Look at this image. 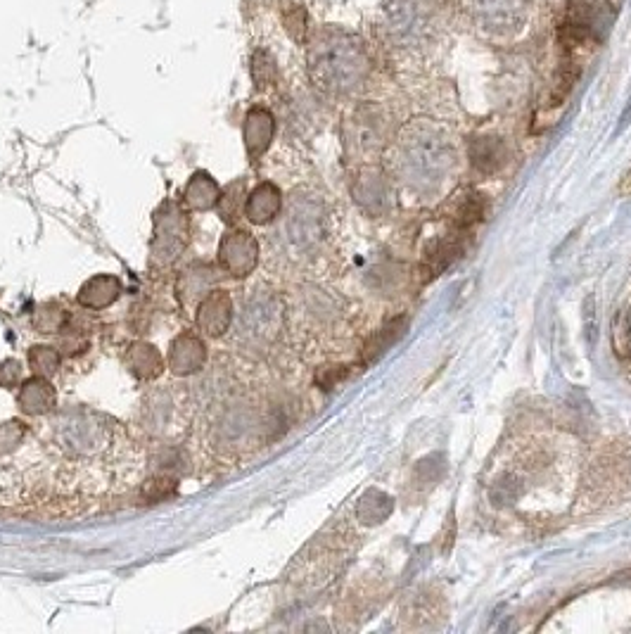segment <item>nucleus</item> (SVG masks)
Instances as JSON below:
<instances>
[{
	"instance_id": "nucleus-18",
	"label": "nucleus",
	"mask_w": 631,
	"mask_h": 634,
	"mask_svg": "<svg viewBox=\"0 0 631 634\" xmlns=\"http://www.w3.org/2000/svg\"><path fill=\"white\" fill-rule=\"evenodd\" d=\"M219 198V183H216L207 171H195V174L190 176L186 190H183V207H186L188 212H207V209H216Z\"/></svg>"
},
{
	"instance_id": "nucleus-15",
	"label": "nucleus",
	"mask_w": 631,
	"mask_h": 634,
	"mask_svg": "<svg viewBox=\"0 0 631 634\" xmlns=\"http://www.w3.org/2000/svg\"><path fill=\"white\" fill-rule=\"evenodd\" d=\"M273 131H276V122H273V114L264 107H252L245 117V126H242V138H245L247 155L252 162H257L273 141Z\"/></svg>"
},
{
	"instance_id": "nucleus-19",
	"label": "nucleus",
	"mask_w": 631,
	"mask_h": 634,
	"mask_svg": "<svg viewBox=\"0 0 631 634\" xmlns=\"http://www.w3.org/2000/svg\"><path fill=\"white\" fill-rule=\"evenodd\" d=\"M126 366L138 380H155L164 373V357L157 352L155 345L136 342L126 352Z\"/></svg>"
},
{
	"instance_id": "nucleus-11",
	"label": "nucleus",
	"mask_w": 631,
	"mask_h": 634,
	"mask_svg": "<svg viewBox=\"0 0 631 634\" xmlns=\"http://www.w3.org/2000/svg\"><path fill=\"white\" fill-rule=\"evenodd\" d=\"M233 297L226 293V290L214 288L205 300L197 304V314H195V326L205 338L219 340L231 331L233 323Z\"/></svg>"
},
{
	"instance_id": "nucleus-9",
	"label": "nucleus",
	"mask_w": 631,
	"mask_h": 634,
	"mask_svg": "<svg viewBox=\"0 0 631 634\" xmlns=\"http://www.w3.org/2000/svg\"><path fill=\"white\" fill-rule=\"evenodd\" d=\"M477 27L494 38H508L525 27L529 0H468Z\"/></svg>"
},
{
	"instance_id": "nucleus-5",
	"label": "nucleus",
	"mask_w": 631,
	"mask_h": 634,
	"mask_svg": "<svg viewBox=\"0 0 631 634\" xmlns=\"http://www.w3.org/2000/svg\"><path fill=\"white\" fill-rule=\"evenodd\" d=\"M190 243V219L186 207L164 200L152 214L150 269L167 271L181 259Z\"/></svg>"
},
{
	"instance_id": "nucleus-14",
	"label": "nucleus",
	"mask_w": 631,
	"mask_h": 634,
	"mask_svg": "<svg viewBox=\"0 0 631 634\" xmlns=\"http://www.w3.org/2000/svg\"><path fill=\"white\" fill-rule=\"evenodd\" d=\"M17 404H19V411L27 416L38 418V416L50 414V411H55L57 407V395H55L53 383L43 376L24 380V383L19 385Z\"/></svg>"
},
{
	"instance_id": "nucleus-25",
	"label": "nucleus",
	"mask_w": 631,
	"mask_h": 634,
	"mask_svg": "<svg viewBox=\"0 0 631 634\" xmlns=\"http://www.w3.org/2000/svg\"><path fill=\"white\" fill-rule=\"evenodd\" d=\"M252 74H254V84H257V88H266L273 79H276V65H273L269 53H264V50L254 53Z\"/></svg>"
},
{
	"instance_id": "nucleus-3",
	"label": "nucleus",
	"mask_w": 631,
	"mask_h": 634,
	"mask_svg": "<svg viewBox=\"0 0 631 634\" xmlns=\"http://www.w3.org/2000/svg\"><path fill=\"white\" fill-rule=\"evenodd\" d=\"M283 328V304L271 290L252 288L240 295L231 323V345L242 352H264Z\"/></svg>"
},
{
	"instance_id": "nucleus-20",
	"label": "nucleus",
	"mask_w": 631,
	"mask_h": 634,
	"mask_svg": "<svg viewBox=\"0 0 631 634\" xmlns=\"http://www.w3.org/2000/svg\"><path fill=\"white\" fill-rule=\"evenodd\" d=\"M245 181H233L226 190H221V198L216 202V212L226 226H235L245 217Z\"/></svg>"
},
{
	"instance_id": "nucleus-8",
	"label": "nucleus",
	"mask_w": 631,
	"mask_h": 634,
	"mask_svg": "<svg viewBox=\"0 0 631 634\" xmlns=\"http://www.w3.org/2000/svg\"><path fill=\"white\" fill-rule=\"evenodd\" d=\"M435 10L427 0H397L387 15V31L399 46H420L432 38Z\"/></svg>"
},
{
	"instance_id": "nucleus-27",
	"label": "nucleus",
	"mask_w": 631,
	"mask_h": 634,
	"mask_svg": "<svg viewBox=\"0 0 631 634\" xmlns=\"http://www.w3.org/2000/svg\"><path fill=\"white\" fill-rule=\"evenodd\" d=\"M620 190H622V193H631V171L627 174V179L622 181V188H620Z\"/></svg>"
},
{
	"instance_id": "nucleus-7",
	"label": "nucleus",
	"mask_w": 631,
	"mask_h": 634,
	"mask_svg": "<svg viewBox=\"0 0 631 634\" xmlns=\"http://www.w3.org/2000/svg\"><path fill=\"white\" fill-rule=\"evenodd\" d=\"M610 24H613V8L605 0H575L567 8L560 38H563L565 46L577 50L603 41Z\"/></svg>"
},
{
	"instance_id": "nucleus-12",
	"label": "nucleus",
	"mask_w": 631,
	"mask_h": 634,
	"mask_svg": "<svg viewBox=\"0 0 631 634\" xmlns=\"http://www.w3.org/2000/svg\"><path fill=\"white\" fill-rule=\"evenodd\" d=\"M169 371L178 378L197 376L205 371L207 366V345L200 335L195 333H181L171 340L169 354H167Z\"/></svg>"
},
{
	"instance_id": "nucleus-17",
	"label": "nucleus",
	"mask_w": 631,
	"mask_h": 634,
	"mask_svg": "<svg viewBox=\"0 0 631 634\" xmlns=\"http://www.w3.org/2000/svg\"><path fill=\"white\" fill-rule=\"evenodd\" d=\"M121 295V281L117 276L112 274H103V276H93L81 285L79 295H76V302L81 307L93 309V312H100V309L110 307L119 300Z\"/></svg>"
},
{
	"instance_id": "nucleus-13",
	"label": "nucleus",
	"mask_w": 631,
	"mask_h": 634,
	"mask_svg": "<svg viewBox=\"0 0 631 634\" xmlns=\"http://www.w3.org/2000/svg\"><path fill=\"white\" fill-rule=\"evenodd\" d=\"M219 285V274L212 264L195 262L190 264L176 283V295L181 300L183 307H197L212 290Z\"/></svg>"
},
{
	"instance_id": "nucleus-21",
	"label": "nucleus",
	"mask_w": 631,
	"mask_h": 634,
	"mask_svg": "<svg viewBox=\"0 0 631 634\" xmlns=\"http://www.w3.org/2000/svg\"><path fill=\"white\" fill-rule=\"evenodd\" d=\"M29 366L34 371V376L50 378L60 371V352L55 347L36 345L29 350Z\"/></svg>"
},
{
	"instance_id": "nucleus-16",
	"label": "nucleus",
	"mask_w": 631,
	"mask_h": 634,
	"mask_svg": "<svg viewBox=\"0 0 631 634\" xmlns=\"http://www.w3.org/2000/svg\"><path fill=\"white\" fill-rule=\"evenodd\" d=\"M283 209V195L273 183H259L245 200V219L254 226H266L278 217Z\"/></svg>"
},
{
	"instance_id": "nucleus-4",
	"label": "nucleus",
	"mask_w": 631,
	"mask_h": 634,
	"mask_svg": "<svg viewBox=\"0 0 631 634\" xmlns=\"http://www.w3.org/2000/svg\"><path fill=\"white\" fill-rule=\"evenodd\" d=\"M401 169L416 181H435L451 164V145L439 126L413 122L399 138Z\"/></svg>"
},
{
	"instance_id": "nucleus-23",
	"label": "nucleus",
	"mask_w": 631,
	"mask_h": 634,
	"mask_svg": "<svg viewBox=\"0 0 631 634\" xmlns=\"http://www.w3.org/2000/svg\"><path fill=\"white\" fill-rule=\"evenodd\" d=\"M67 316L60 307H53V304H43L38 307V312L34 314V326L38 328V333H57L65 326Z\"/></svg>"
},
{
	"instance_id": "nucleus-26",
	"label": "nucleus",
	"mask_w": 631,
	"mask_h": 634,
	"mask_svg": "<svg viewBox=\"0 0 631 634\" xmlns=\"http://www.w3.org/2000/svg\"><path fill=\"white\" fill-rule=\"evenodd\" d=\"M24 369L17 359H5L0 361V388H17L22 383Z\"/></svg>"
},
{
	"instance_id": "nucleus-1",
	"label": "nucleus",
	"mask_w": 631,
	"mask_h": 634,
	"mask_svg": "<svg viewBox=\"0 0 631 634\" xmlns=\"http://www.w3.org/2000/svg\"><path fill=\"white\" fill-rule=\"evenodd\" d=\"M143 466V449L117 418L88 407L55 409L38 416L22 445L0 461V502H98L136 485Z\"/></svg>"
},
{
	"instance_id": "nucleus-24",
	"label": "nucleus",
	"mask_w": 631,
	"mask_h": 634,
	"mask_svg": "<svg viewBox=\"0 0 631 634\" xmlns=\"http://www.w3.org/2000/svg\"><path fill=\"white\" fill-rule=\"evenodd\" d=\"M404 328H406V323L401 321V319L390 323V326H387V328H382V331L373 338L371 345H368V354H371V359H375V357H378V354L390 350L394 342L399 340V335L404 333Z\"/></svg>"
},
{
	"instance_id": "nucleus-10",
	"label": "nucleus",
	"mask_w": 631,
	"mask_h": 634,
	"mask_svg": "<svg viewBox=\"0 0 631 634\" xmlns=\"http://www.w3.org/2000/svg\"><path fill=\"white\" fill-rule=\"evenodd\" d=\"M259 264V243L250 231H231L219 243V266L233 278L250 276Z\"/></svg>"
},
{
	"instance_id": "nucleus-2",
	"label": "nucleus",
	"mask_w": 631,
	"mask_h": 634,
	"mask_svg": "<svg viewBox=\"0 0 631 634\" xmlns=\"http://www.w3.org/2000/svg\"><path fill=\"white\" fill-rule=\"evenodd\" d=\"M371 72L366 48L359 38L344 31L325 29L314 38L309 50V74L314 84L328 95H349L359 91Z\"/></svg>"
},
{
	"instance_id": "nucleus-6",
	"label": "nucleus",
	"mask_w": 631,
	"mask_h": 634,
	"mask_svg": "<svg viewBox=\"0 0 631 634\" xmlns=\"http://www.w3.org/2000/svg\"><path fill=\"white\" fill-rule=\"evenodd\" d=\"M273 236L280 238V247H288L295 255L309 252L323 238V207L314 200V195L292 193L288 214L280 221Z\"/></svg>"
},
{
	"instance_id": "nucleus-22",
	"label": "nucleus",
	"mask_w": 631,
	"mask_h": 634,
	"mask_svg": "<svg viewBox=\"0 0 631 634\" xmlns=\"http://www.w3.org/2000/svg\"><path fill=\"white\" fill-rule=\"evenodd\" d=\"M473 160L480 169L492 171L501 167L503 162V145L496 138H482L473 145Z\"/></svg>"
}]
</instances>
